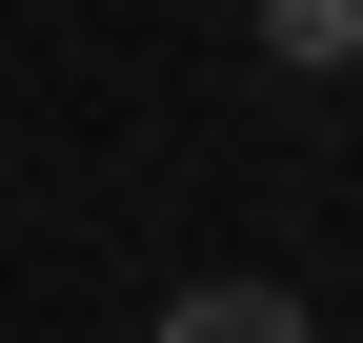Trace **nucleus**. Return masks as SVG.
I'll return each instance as SVG.
<instances>
[{"instance_id":"2","label":"nucleus","mask_w":363,"mask_h":343,"mask_svg":"<svg viewBox=\"0 0 363 343\" xmlns=\"http://www.w3.org/2000/svg\"><path fill=\"white\" fill-rule=\"evenodd\" d=\"M262 40L283 61H363V0H262Z\"/></svg>"},{"instance_id":"1","label":"nucleus","mask_w":363,"mask_h":343,"mask_svg":"<svg viewBox=\"0 0 363 343\" xmlns=\"http://www.w3.org/2000/svg\"><path fill=\"white\" fill-rule=\"evenodd\" d=\"M162 343H323V323H303L283 283H182V303H162Z\"/></svg>"}]
</instances>
